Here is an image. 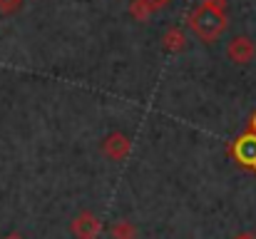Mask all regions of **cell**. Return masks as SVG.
Instances as JSON below:
<instances>
[{
    "instance_id": "obj_9",
    "label": "cell",
    "mask_w": 256,
    "mask_h": 239,
    "mask_svg": "<svg viewBox=\"0 0 256 239\" xmlns=\"http://www.w3.org/2000/svg\"><path fill=\"white\" fill-rule=\"evenodd\" d=\"M147 3H150V5L154 8V10H160V8L164 5V0H147Z\"/></svg>"
},
{
    "instance_id": "obj_7",
    "label": "cell",
    "mask_w": 256,
    "mask_h": 239,
    "mask_svg": "<svg viewBox=\"0 0 256 239\" xmlns=\"http://www.w3.org/2000/svg\"><path fill=\"white\" fill-rule=\"evenodd\" d=\"M162 43H164V50L167 53H182L184 48H186V35H184V30L182 28H170L167 33H164V38H162Z\"/></svg>"
},
{
    "instance_id": "obj_8",
    "label": "cell",
    "mask_w": 256,
    "mask_h": 239,
    "mask_svg": "<svg viewBox=\"0 0 256 239\" xmlns=\"http://www.w3.org/2000/svg\"><path fill=\"white\" fill-rule=\"evenodd\" d=\"M20 8V0H0V13H12Z\"/></svg>"
},
{
    "instance_id": "obj_5",
    "label": "cell",
    "mask_w": 256,
    "mask_h": 239,
    "mask_svg": "<svg viewBox=\"0 0 256 239\" xmlns=\"http://www.w3.org/2000/svg\"><path fill=\"white\" fill-rule=\"evenodd\" d=\"M254 55H256V45L254 40L246 38V35H236V38H232L226 43V58L234 65H249L254 60Z\"/></svg>"
},
{
    "instance_id": "obj_6",
    "label": "cell",
    "mask_w": 256,
    "mask_h": 239,
    "mask_svg": "<svg viewBox=\"0 0 256 239\" xmlns=\"http://www.w3.org/2000/svg\"><path fill=\"white\" fill-rule=\"evenodd\" d=\"M107 237L110 239H137L140 232H137V227L130 219H117V222H112L107 227Z\"/></svg>"
},
{
    "instance_id": "obj_4",
    "label": "cell",
    "mask_w": 256,
    "mask_h": 239,
    "mask_svg": "<svg viewBox=\"0 0 256 239\" xmlns=\"http://www.w3.org/2000/svg\"><path fill=\"white\" fill-rule=\"evenodd\" d=\"M102 155L112 162H120V159H127L130 152H132V140L130 135L124 132H110L104 140H102Z\"/></svg>"
},
{
    "instance_id": "obj_10",
    "label": "cell",
    "mask_w": 256,
    "mask_h": 239,
    "mask_svg": "<svg viewBox=\"0 0 256 239\" xmlns=\"http://www.w3.org/2000/svg\"><path fill=\"white\" fill-rule=\"evenodd\" d=\"M234 239H256V234H252V232H242V234H236Z\"/></svg>"
},
{
    "instance_id": "obj_2",
    "label": "cell",
    "mask_w": 256,
    "mask_h": 239,
    "mask_svg": "<svg viewBox=\"0 0 256 239\" xmlns=\"http://www.w3.org/2000/svg\"><path fill=\"white\" fill-rule=\"evenodd\" d=\"M229 157L234 159L239 167L256 172V132H252V130L242 132L229 145Z\"/></svg>"
},
{
    "instance_id": "obj_12",
    "label": "cell",
    "mask_w": 256,
    "mask_h": 239,
    "mask_svg": "<svg viewBox=\"0 0 256 239\" xmlns=\"http://www.w3.org/2000/svg\"><path fill=\"white\" fill-rule=\"evenodd\" d=\"M2 239H25L22 234H18V232H10V234H5Z\"/></svg>"
},
{
    "instance_id": "obj_3",
    "label": "cell",
    "mask_w": 256,
    "mask_h": 239,
    "mask_svg": "<svg viewBox=\"0 0 256 239\" xmlns=\"http://www.w3.org/2000/svg\"><path fill=\"white\" fill-rule=\"evenodd\" d=\"M102 229H104L102 227V219L94 212H90V209L78 212L72 217V222H70V232H72L75 239H97L102 234Z\"/></svg>"
},
{
    "instance_id": "obj_1",
    "label": "cell",
    "mask_w": 256,
    "mask_h": 239,
    "mask_svg": "<svg viewBox=\"0 0 256 239\" xmlns=\"http://www.w3.org/2000/svg\"><path fill=\"white\" fill-rule=\"evenodd\" d=\"M186 25L199 43H216L226 30V0H202L192 10Z\"/></svg>"
},
{
    "instance_id": "obj_11",
    "label": "cell",
    "mask_w": 256,
    "mask_h": 239,
    "mask_svg": "<svg viewBox=\"0 0 256 239\" xmlns=\"http://www.w3.org/2000/svg\"><path fill=\"white\" fill-rule=\"evenodd\" d=\"M249 130L256 132V110H254V115H252V120H249Z\"/></svg>"
}]
</instances>
